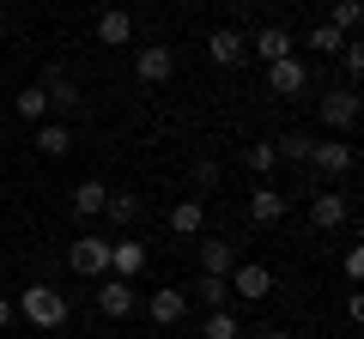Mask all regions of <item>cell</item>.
<instances>
[{"label": "cell", "mask_w": 364, "mask_h": 339, "mask_svg": "<svg viewBox=\"0 0 364 339\" xmlns=\"http://www.w3.org/2000/svg\"><path fill=\"white\" fill-rule=\"evenodd\" d=\"M37 85L49 91V109H55V104H61V109H79V104H85V97H79V85H73V79L61 73V67H49V73H43Z\"/></svg>", "instance_id": "cell-17"}, {"label": "cell", "mask_w": 364, "mask_h": 339, "mask_svg": "<svg viewBox=\"0 0 364 339\" xmlns=\"http://www.w3.org/2000/svg\"><path fill=\"white\" fill-rule=\"evenodd\" d=\"M146 315H152L158 327H176L182 315H188V291H182V285H164V291H152V303H146Z\"/></svg>", "instance_id": "cell-11"}, {"label": "cell", "mask_w": 364, "mask_h": 339, "mask_svg": "<svg viewBox=\"0 0 364 339\" xmlns=\"http://www.w3.org/2000/svg\"><path fill=\"white\" fill-rule=\"evenodd\" d=\"M310 224H316V230H340V224H346V194H334V188L316 194L310 200Z\"/></svg>", "instance_id": "cell-15"}, {"label": "cell", "mask_w": 364, "mask_h": 339, "mask_svg": "<svg viewBox=\"0 0 364 339\" xmlns=\"http://www.w3.org/2000/svg\"><path fill=\"white\" fill-rule=\"evenodd\" d=\"M109 200V182H97V176H85V182L73 188V218H97Z\"/></svg>", "instance_id": "cell-18"}, {"label": "cell", "mask_w": 364, "mask_h": 339, "mask_svg": "<svg viewBox=\"0 0 364 339\" xmlns=\"http://www.w3.org/2000/svg\"><path fill=\"white\" fill-rule=\"evenodd\" d=\"M170 230L176 236H200L207 230V206H200V200H176V206H170Z\"/></svg>", "instance_id": "cell-19"}, {"label": "cell", "mask_w": 364, "mask_h": 339, "mask_svg": "<svg viewBox=\"0 0 364 339\" xmlns=\"http://www.w3.org/2000/svg\"><path fill=\"white\" fill-rule=\"evenodd\" d=\"M97 309H104L109 321H128L134 315V285L128 279H97Z\"/></svg>", "instance_id": "cell-10"}, {"label": "cell", "mask_w": 364, "mask_h": 339, "mask_svg": "<svg viewBox=\"0 0 364 339\" xmlns=\"http://www.w3.org/2000/svg\"><path fill=\"white\" fill-rule=\"evenodd\" d=\"M140 267H146V248L140 243H109V279H140Z\"/></svg>", "instance_id": "cell-14"}, {"label": "cell", "mask_w": 364, "mask_h": 339, "mask_svg": "<svg viewBox=\"0 0 364 339\" xmlns=\"http://www.w3.org/2000/svg\"><path fill=\"white\" fill-rule=\"evenodd\" d=\"M340 67H346V79H358V73H364V43H358V37L340 49Z\"/></svg>", "instance_id": "cell-29"}, {"label": "cell", "mask_w": 364, "mask_h": 339, "mask_svg": "<svg viewBox=\"0 0 364 339\" xmlns=\"http://www.w3.org/2000/svg\"><path fill=\"white\" fill-rule=\"evenodd\" d=\"M304 49H316V55H340V49H346V37H340L334 25H316L310 37H304Z\"/></svg>", "instance_id": "cell-26"}, {"label": "cell", "mask_w": 364, "mask_h": 339, "mask_svg": "<svg viewBox=\"0 0 364 339\" xmlns=\"http://www.w3.org/2000/svg\"><path fill=\"white\" fill-rule=\"evenodd\" d=\"M13 109H18L25 121H37V128H43V116H49V91H43V85H25V91L13 97Z\"/></svg>", "instance_id": "cell-22"}, {"label": "cell", "mask_w": 364, "mask_h": 339, "mask_svg": "<svg viewBox=\"0 0 364 339\" xmlns=\"http://www.w3.org/2000/svg\"><path fill=\"white\" fill-rule=\"evenodd\" d=\"M6 321H13V297H0V327H6Z\"/></svg>", "instance_id": "cell-31"}, {"label": "cell", "mask_w": 364, "mask_h": 339, "mask_svg": "<svg viewBox=\"0 0 364 339\" xmlns=\"http://www.w3.org/2000/svg\"><path fill=\"white\" fill-rule=\"evenodd\" d=\"M200 339H243V321H237L231 309H219V315L200 321Z\"/></svg>", "instance_id": "cell-25"}, {"label": "cell", "mask_w": 364, "mask_h": 339, "mask_svg": "<svg viewBox=\"0 0 364 339\" xmlns=\"http://www.w3.org/2000/svg\"><path fill=\"white\" fill-rule=\"evenodd\" d=\"M104 218H109V224H134V218H140V194H116V188H109Z\"/></svg>", "instance_id": "cell-24"}, {"label": "cell", "mask_w": 364, "mask_h": 339, "mask_svg": "<svg viewBox=\"0 0 364 339\" xmlns=\"http://www.w3.org/2000/svg\"><path fill=\"white\" fill-rule=\"evenodd\" d=\"M322 128L328 133H352L358 128V91H352V85H340V91L322 97Z\"/></svg>", "instance_id": "cell-3"}, {"label": "cell", "mask_w": 364, "mask_h": 339, "mask_svg": "<svg viewBox=\"0 0 364 339\" xmlns=\"http://www.w3.org/2000/svg\"><path fill=\"white\" fill-rule=\"evenodd\" d=\"M273 152L286 157V164H310L316 140H310V133H279V140H273Z\"/></svg>", "instance_id": "cell-23"}, {"label": "cell", "mask_w": 364, "mask_h": 339, "mask_svg": "<svg viewBox=\"0 0 364 339\" xmlns=\"http://www.w3.org/2000/svg\"><path fill=\"white\" fill-rule=\"evenodd\" d=\"M304 85H310V67H304L298 55H291V61H273V67H267V91H273V97H298Z\"/></svg>", "instance_id": "cell-8"}, {"label": "cell", "mask_w": 364, "mask_h": 339, "mask_svg": "<svg viewBox=\"0 0 364 339\" xmlns=\"http://www.w3.org/2000/svg\"><path fill=\"white\" fill-rule=\"evenodd\" d=\"M261 339H291V333H286V327H261Z\"/></svg>", "instance_id": "cell-32"}, {"label": "cell", "mask_w": 364, "mask_h": 339, "mask_svg": "<svg viewBox=\"0 0 364 339\" xmlns=\"http://www.w3.org/2000/svg\"><path fill=\"white\" fill-rule=\"evenodd\" d=\"M195 188H219V164H213V157L195 164Z\"/></svg>", "instance_id": "cell-30"}, {"label": "cell", "mask_w": 364, "mask_h": 339, "mask_svg": "<svg viewBox=\"0 0 364 339\" xmlns=\"http://www.w3.org/2000/svg\"><path fill=\"white\" fill-rule=\"evenodd\" d=\"M67 267H73L79 279H109V243L104 236H79V243L67 248Z\"/></svg>", "instance_id": "cell-2"}, {"label": "cell", "mask_w": 364, "mask_h": 339, "mask_svg": "<svg viewBox=\"0 0 364 339\" xmlns=\"http://www.w3.org/2000/svg\"><path fill=\"white\" fill-rule=\"evenodd\" d=\"M37 152L43 157H67L73 152V128H67V121H43L37 128Z\"/></svg>", "instance_id": "cell-21"}, {"label": "cell", "mask_w": 364, "mask_h": 339, "mask_svg": "<svg viewBox=\"0 0 364 339\" xmlns=\"http://www.w3.org/2000/svg\"><path fill=\"white\" fill-rule=\"evenodd\" d=\"M170 73H176V49H164V43H152V49L134 55V79H140V85H164Z\"/></svg>", "instance_id": "cell-6"}, {"label": "cell", "mask_w": 364, "mask_h": 339, "mask_svg": "<svg viewBox=\"0 0 364 339\" xmlns=\"http://www.w3.org/2000/svg\"><path fill=\"white\" fill-rule=\"evenodd\" d=\"M243 164L255 170V176H267V170H279V152H273V140H261V145H249V152H243Z\"/></svg>", "instance_id": "cell-28"}, {"label": "cell", "mask_w": 364, "mask_h": 339, "mask_svg": "<svg viewBox=\"0 0 364 339\" xmlns=\"http://www.w3.org/2000/svg\"><path fill=\"white\" fill-rule=\"evenodd\" d=\"M249 218H255V224H279V218H286V194L267 188V182L249 188Z\"/></svg>", "instance_id": "cell-13"}, {"label": "cell", "mask_w": 364, "mask_h": 339, "mask_svg": "<svg viewBox=\"0 0 364 339\" xmlns=\"http://www.w3.org/2000/svg\"><path fill=\"white\" fill-rule=\"evenodd\" d=\"M358 18H364V6H358V0H340V6H334V18H328V25H334L340 37L352 43V30H358Z\"/></svg>", "instance_id": "cell-27"}, {"label": "cell", "mask_w": 364, "mask_h": 339, "mask_svg": "<svg viewBox=\"0 0 364 339\" xmlns=\"http://www.w3.org/2000/svg\"><path fill=\"white\" fill-rule=\"evenodd\" d=\"M231 267H237V243L231 236H207V243H200V273L207 279H231Z\"/></svg>", "instance_id": "cell-9"}, {"label": "cell", "mask_w": 364, "mask_h": 339, "mask_svg": "<svg viewBox=\"0 0 364 339\" xmlns=\"http://www.w3.org/2000/svg\"><path fill=\"white\" fill-rule=\"evenodd\" d=\"M231 291H237V297H249V303L273 297V267H261V261H243V267H231Z\"/></svg>", "instance_id": "cell-7"}, {"label": "cell", "mask_w": 364, "mask_h": 339, "mask_svg": "<svg viewBox=\"0 0 364 339\" xmlns=\"http://www.w3.org/2000/svg\"><path fill=\"white\" fill-rule=\"evenodd\" d=\"M207 61L213 67H243L249 61V37H243V30H231V25H219L207 37Z\"/></svg>", "instance_id": "cell-5"}, {"label": "cell", "mask_w": 364, "mask_h": 339, "mask_svg": "<svg viewBox=\"0 0 364 339\" xmlns=\"http://www.w3.org/2000/svg\"><path fill=\"white\" fill-rule=\"evenodd\" d=\"M310 164L322 170V176H346V170H352V145H340V140H316Z\"/></svg>", "instance_id": "cell-16"}, {"label": "cell", "mask_w": 364, "mask_h": 339, "mask_svg": "<svg viewBox=\"0 0 364 339\" xmlns=\"http://www.w3.org/2000/svg\"><path fill=\"white\" fill-rule=\"evenodd\" d=\"M13 315H25L37 333H55V327H67V297L37 279V285H25V291L13 297Z\"/></svg>", "instance_id": "cell-1"}, {"label": "cell", "mask_w": 364, "mask_h": 339, "mask_svg": "<svg viewBox=\"0 0 364 339\" xmlns=\"http://www.w3.org/2000/svg\"><path fill=\"white\" fill-rule=\"evenodd\" d=\"M97 43H104V49H128L134 43V13H122V6L97 13Z\"/></svg>", "instance_id": "cell-12"}, {"label": "cell", "mask_w": 364, "mask_h": 339, "mask_svg": "<svg viewBox=\"0 0 364 339\" xmlns=\"http://www.w3.org/2000/svg\"><path fill=\"white\" fill-rule=\"evenodd\" d=\"M182 291H188V297H200L213 315H219V309H231V279H207V273H200L195 285H182Z\"/></svg>", "instance_id": "cell-20"}, {"label": "cell", "mask_w": 364, "mask_h": 339, "mask_svg": "<svg viewBox=\"0 0 364 339\" xmlns=\"http://www.w3.org/2000/svg\"><path fill=\"white\" fill-rule=\"evenodd\" d=\"M291 49H298V37H291L286 25H261L255 37H249V55H255V61H291Z\"/></svg>", "instance_id": "cell-4"}]
</instances>
